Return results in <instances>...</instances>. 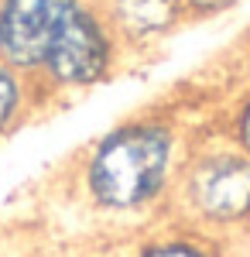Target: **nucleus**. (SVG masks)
I'll return each mask as SVG.
<instances>
[{
	"mask_svg": "<svg viewBox=\"0 0 250 257\" xmlns=\"http://www.w3.org/2000/svg\"><path fill=\"white\" fill-rule=\"evenodd\" d=\"M195 131L172 110H141L103 131L79 158V192L99 216L168 213Z\"/></svg>",
	"mask_w": 250,
	"mask_h": 257,
	"instance_id": "obj_1",
	"label": "nucleus"
},
{
	"mask_svg": "<svg viewBox=\"0 0 250 257\" xmlns=\"http://www.w3.org/2000/svg\"><path fill=\"white\" fill-rule=\"evenodd\" d=\"M172 219L223 243L250 233V155L216 127L192 134L175 182Z\"/></svg>",
	"mask_w": 250,
	"mask_h": 257,
	"instance_id": "obj_2",
	"label": "nucleus"
},
{
	"mask_svg": "<svg viewBox=\"0 0 250 257\" xmlns=\"http://www.w3.org/2000/svg\"><path fill=\"white\" fill-rule=\"evenodd\" d=\"M123 59L127 52L113 35L110 21L103 18L96 0H89L69 24L62 41L52 48V55L45 59L41 72L35 76V86L45 103L82 96L96 86H106L123 69Z\"/></svg>",
	"mask_w": 250,
	"mask_h": 257,
	"instance_id": "obj_3",
	"label": "nucleus"
},
{
	"mask_svg": "<svg viewBox=\"0 0 250 257\" xmlns=\"http://www.w3.org/2000/svg\"><path fill=\"white\" fill-rule=\"evenodd\" d=\"M89 0H0V59L35 82Z\"/></svg>",
	"mask_w": 250,
	"mask_h": 257,
	"instance_id": "obj_4",
	"label": "nucleus"
},
{
	"mask_svg": "<svg viewBox=\"0 0 250 257\" xmlns=\"http://www.w3.org/2000/svg\"><path fill=\"white\" fill-rule=\"evenodd\" d=\"M127 55H151L185 24L182 0H96Z\"/></svg>",
	"mask_w": 250,
	"mask_h": 257,
	"instance_id": "obj_5",
	"label": "nucleus"
},
{
	"mask_svg": "<svg viewBox=\"0 0 250 257\" xmlns=\"http://www.w3.org/2000/svg\"><path fill=\"white\" fill-rule=\"evenodd\" d=\"M131 257H233V254H230V243L206 237V233H199V230L178 223V219H168V226L144 237Z\"/></svg>",
	"mask_w": 250,
	"mask_h": 257,
	"instance_id": "obj_6",
	"label": "nucleus"
},
{
	"mask_svg": "<svg viewBox=\"0 0 250 257\" xmlns=\"http://www.w3.org/2000/svg\"><path fill=\"white\" fill-rule=\"evenodd\" d=\"M41 93L38 86L28 79L24 72H18L14 65L0 59V138H7L11 131H18L21 123L28 120L31 110H38Z\"/></svg>",
	"mask_w": 250,
	"mask_h": 257,
	"instance_id": "obj_7",
	"label": "nucleus"
},
{
	"mask_svg": "<svg viewBox=\"0 0 250 257\" xmlns=\"http://www.w3.org/2000/svg\"><path fill=\"white\" fill-rule=\"evenodd\" d=\"M216 131L226 134L236 148H243L250 155V86H243V89L230 99V106L223 110V120L216 123Z\"/></svg>",
	"mask_w": 250,
	"mask_h": 257,
	"instance_id": "obj_8",
	"label": "nucleus"
},
{
	"mask_svg": "<svg viewBox=\"0 0 250 257\" xmlns=\"http://www.w3.org/2000/svg\"><path fill=\"white\" fill-rule=\"evenodd\" d=\"M182 4H185L189 21H216L223 14H230V11H236L243 0H182Z\"/></svg>",
	"mask_w": 250,
	"mask_h": 257,
	"instance_id": "obj_9",
	"label": "nucleus"
}]
</instances>
